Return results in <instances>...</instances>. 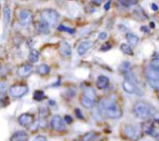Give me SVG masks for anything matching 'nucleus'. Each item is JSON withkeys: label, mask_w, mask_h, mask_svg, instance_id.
<instances>
[{"label": "nucleus", "mask_w": 159, "mask_h": 141, "mask_svg": "<svg viewBox=\"0 0 159 141\" xmlns=\"http://www.w3.org/2000/svg\"><path fill=\"white\" fill-rule=\"evenodd\" d=\"M99 109L101 113L110 119H119L122 116V111L116 99L112 96L104 97L100 101Z\"/></svg>", "instance_id": "obj_1"}, {"label": "nucleus", "mask_w": 159, "mask_h": 141, "mask_svg": "<svg viewBox=\"0 0 159 141\" xmlns=\"http://www.w3.org/2000/svg\"><path fill=\"white\" fill-rule=\"evenodd\" d=\"M132 111H133V114L137 118L143 119V120L154 116V114L156 113V110L153 108V106H151L149 103H146L143 101L136 102L133 106Z\"/></svg>", "instance_id": "obj_2"}, {"label": "nucleus", "mask_w": 159, "mask_h": 141, "mask_svg": "<svg viewBox=\"0 0 159 141\" xmlns=\"http://www.w3.org/2000/svg\"><path fill=\"white\" fill-rule=\"evenodd\" d=\"M60 18L61 16L59 12L52 8H46L41 12V19L46 21L50 25V27L57 25L60 21Z\"/></svg>", "instance_id": "obj_3"}, {"label": "nucleus", "mask_w": 159, "mask_h": 141, "mask_svg": "<svg viewBox=\"0 0 159 141\" xmlns=\"http://www.w3.org/2000/svg\"><path fill=\"white\" fill-rule=\"evenodd\" d=\"M122 87L129 94H133V95H140V96H142L143 95V92L139 87V85L137 83H134V82L129 80H126L125 79V80L122 83Z\"/></svg>", "instance_id": "obj_4"}, {"label": "nucleus", "mask_w": 159, "mask_h": 141, "mask_svg": "<svg viewBox=\"0 0 159 141\" xmlns=\"http://www.w3.org/2000/svg\"><path fill=\"white\" fill-rule=\"evenodd\" d=\"M28 91H29L28 87L25 85H21V84L12 85L9 88V94L15 98H20V97L24 96L28 93Z\"/></svg>", "instance_id": "obj_5"}, {"label": "nucleus", "mask_w": 159, "mask_h": 141, "mask_svg": "<svg viewBox=\"0 0 159 141\" xmlns=\"http://www.w3.org/2000/svg\"><path fill=\"white\" fill-rule=\"evenodd\" d=\"M50 126L54 131L61 132V131L65 130L66 123H65L64 119H62L60 115H55L52 117V119L50 121Z\"/></svg>", "instance_id": "obj_6"}, {"label": "nucleus", "mask_w": 159, "mask_h": 141, "mask_svg": "<svg viewBox=\"0 0 159 141\" xmlns=\"http://www.w3.org/2000/svg\"><path fill=\"white\" fill-rule=\"evenodd\" d=\"M33 13L29 9H21L19 13V20L22 25H28L33 21Z\"/></svg>", "instance_id": "obj_7"}, {"label": "nucleus", "mask_w": 159, "mask_h": 141, "mask_svg": "<svg viewBox=\"0 0 159 141\" xmlns=\"http://www.w3.org/2000/svg\"><path fill=\"white\" fill-rule=\"evenodd\" d=\"M144 133L150 137H153L159 140V129L155 125L153 122H148L143 127Z\"/></svg>", "instance_id": "obj_8"}, {"label": "nucleus", "mask_w": 159, "mask_h": 141, "mask_svg": "<svg viewBox=\"0 0 159 141\" xmlns=\"http://www.w3.org/2000/svg\"><path fill=\"white\" fill-rule=\"evenodd\" d=\"M34 121V117L33 114L30 113H22L18 117V123L21 126H28L31 125Z\"/></svg>", "instance_id": "obj_9"}, {"label": "nucleus", "mask_w": 159, "mask_h": 141, "mask_svg": "<svg viewBox=\"0 0 159 141\" xmlns=\"http://www.w3.org/2000/svg\"><path fill=\"white\" fill-rule=\"evenodd\" d=\"M32 72H33V66L32 65L29 64H24L20 66L17 70V74L20 78H28L32 74Z\"/></svg>", "instance_id": "obj_10"}, {"label": "nucleus", "mask_w": 159, "mask_h": 141, "mask_svg": "<svg viewBox=\"0 0 159 141\" xmlns=\"http://www.w3.org/2000/svg\"><path fill=\"white\" fill-rule=\"evenodd\" d=\"M92 46H93V42H92V41H89V40L83 41V42H81V43L78 45L76 51H77V53H78L79 55H81V56H82V55H85V54L92 48Z\"/></svg>", "instance_id": "obj_11"}, {"label": "nucleus", "mask_w": 159, "mask_h": 141, "mask_svg": "<svg viewBox=\"0 0 159 141\" xmlns=\"http://www.w3.org/2000/svg\"><path fill=\"white\" fill-rule=\"evenodd\" d=\"M59 51L60 53L63 56V57H70L72 55V48L71 45L66 42V41H62L60 44V48H59Z\"/></svg>", "instance_id": "obj_12"}, {"label": "nucleus", "mask_w": 159, "mask_h": 141, "mask_svg": "<svg viewBox=\"0 0 159 141\" xmlns=\"http://www.w3.org/2000/svg\"><path fill=\"white\" fill-rule=\"evenodd\" d=\"M109 84H110L109 78H107L106 76H103V75L99 76L98 79H97V80H96V86L100 90H105V89H107L108 86H109Z\"/></svg>", "instance_id": "obj_13"}, {"label": "nucleus", "mask_w": 159, "mask_h": 141, "mask_svg": "<svg viewBox=\"0 0 159 141\" xmlns=\"http://www.w3.org/2000/svg\"><path fill=\"white\" fill-rule=\"evenodd\" d=\"M4 36L7 33V30L8 29L9 23H10V19H11V11L8 6H6L4 7Z\"/></svg>", "instance_id": "obj_14"}, {"label": "nucleus", "mask_w": 159, "mask_h": 141, "mask_svg": "<svg viewBox=\"0 0 159 141\" xmlns=\"http://www.w3.org/2000/svg\"><path fill=\"white\" fill-rule=\"evenodd\" d=\"M37 31L42 35H48L50 32V25L44 20H40L37 25Z\"/></svg>", "instance_id": "obj_15"}, {"label": "nucleus", "mask_w": 159, "mask_h": 141, "mask_svg": "<svg viewBox=\"0 0 159 141\" xmlns=\"http://www.w3.org/2000/svg\"><path fill=\"white\" fill-rule=\"evenodd\" d=\"M29 136L25 131H18L16 133H14L11 138L10 140L11 141H26L28 140Z\"/></svg>", "instance_id": "obj_16"}, {"label": "nucleus", "mask_w": 159, "mask_h": 141, "mask_svg": "<svg viewBox=\"0 0 159 141\" xmlns=\"http://www.w3.org/2000/svg\"><path fill=\"white\" fill-rule=\"evenodd\" d=\"M39 59H40V52L35 49H32L28 55V60L30 61V63L35 64L39 61Z\"/></svg>", "instance_id": "obj_17"}, {"label": "nucleus", "mask_w": 159, "mask_h": 141, "mask_svg": "<svg viewBox=\"0 0 159 141\" xmlns=\"http://www.w3.org/2000/svg\"><path fill=\"white\" fill-rule=\"evenodd\" d=\"M80 103H81V105H82L84 108H86V109H92V108L95 106L96 101H95V100H92V99H90V98H89V97H87V96H85V95H83L82 97H81Z\"/></svg>", "instance_id": "obj_18"}, {"label": "nucleus", "mask_w": 159, "mask_h": 141, "mask_svg": "<svg viewBox=\"0 0 159 141\" xmlns=\"http://www.w3.org/2000/svg\"><path fill=\"white\" fill-rule=\"evenodd\" d=\"M123 133L125 134V136L129 139H133L136 137V129L134 126L132 125H126L124 128H123Z\"/></svg>", "instance_id": "obj_19"}, {"label": "nucleus", "mask_w": 159, "mask_h": 141, "mask_svg": "<svg viewBox=\"0 0 159 141\" xmlns=\"http://www.w3.org/2000/svg\"><path fill=\"white\" fill-rule=\"evenodd\" d=\"M133 15H134V17L137 19V20H139V21H145L148 17H147V15L145 14V12L143 10V8L141 7H136L134 10H133Z\"/></svg>", "instance_id": "obj_20"}, {"label": "nucleus", "mask_w": 159, "mask_h": 141, "mask_svg": "<svg viewBox=\"0 0 159 141\" xmlns=\"http://www.w3.org/2000/svg\"><path fill=\"white\" fill-rule=\"evenodd\" d=\"M50 72V66H48L47 64H42L39 65L38 67L36 68V73L40 76H47Z\"/></svg>", "instance_id": "obj_21"}, {"label": "nucleus", "mask_w": 159, "mask_h": 141, "mask_svg": "<svg viewBox=\"0 0 159 141\" xmlns=\"http://www.w3.org/2000/svg\"><path fill=\"white\" fill-rule=\"evenodd\" d=\"M128 42L130 44V46H136L139 41H140V38L138 36H136L135 34H132V33H129L126 36Z\"/></svg>", "instance_id": "obj_22"}, {"label": "nucleus", "mask_w": 159, "mask_h": 141, "mask_svg": "<svg viewBox=\"0 0 159 141\" xmlns=\"http://www.w3.org/2000/svg\"><path fill=\"white\" fill-rule=\"evenodd\" d=\"M83 95H84L85 96H87V97L92 99V100H95V101L97 100V94H96V91H95L93 88H91V87H88L87 89H85Z\"/></svg>", "instance_id": "obj_23"}, {"label": "nucleus", "mask_w": 159, "mask_h": 141, "mask_svg": "<svg viewBox=\"0 0 159 141\" xmlns=\"http://www.w3.org/2000/svg\"><path fill=\"white\" fill-rule=\"evenodd\" d=\"M120 50H121L125 54H127V55H133V51H132L130 45H129V44H126V43L121 44Z\"/></svg>", "instance_id": "obj_24"}, {"label": "nucleus", "mask_w": 159, "mask_h": 141, "mask_svg": "<svg viewBox=\"0 0 159 141\" xmlns=\"http://www.w3.org/2000/svg\"><path fill=\"white\" fill-rule=\"evenodd\" d=\"M45 97H46V95H45V93H44L43 91L37 90V91H35V92L34 93V99L35 101L40 102V101H42Z\"/></svg>", "instance_id": "obj_25"}, {"label": "nucleus", "mask_w": 159, "mask_h": 141, "mask_svg": "<svg viewBox=\"0 0 159 141\" xmlns=\"http://www.w3.org/2000/svg\"><path fill=\"white\" fill-rule=\"evenodd\" d=\"M118 1L123 7H132L138 3V0H118Z\"/></svg>", "instance_id": "obj_26"}, {"label": "nucleus", "mask_w": 159, "mask_h": 141, "mask_svg": "<svg viewBox=\"0 0 159 141\" xmlns=\"http://www.w3.org/2000/svg\"><path fill=\"white\" fill-rule=\"evenodd\" d=\"M58 30L61 31V32H67V33H69L70 35H73V34L75 33V29H73V28H71V27H67V26H65V25H63V24H60V25L58 26Z\"/></svg>", "instance_id": "obj_27"}, {"label": "nucleus", "mask_w": 159, "mask_h": 141, "mask_svg": "<svg viewBox=\"0 0 159 141\" xmlns=\"http://www.w3.org/2000/svg\"><path fill=\"white\" fill-rule=\"evenodd\" d=\"M131 64L129 62H124L121 66H120V71L124 74H126L127 72H129L130 71V68H131Z\"/></svg>", "instance_id": "obj_28"}, {"label": "nucleus", "mask_w": 159, "mask_h": 141, "mask_svg": "<svg viewBox=\"0 0 159 141\" xmlns=\"http://www.w3.org/2000/svg\"><path fill=\"white\" fill-rule=\"evenodd\" d=\"M149 85L155 89V90H158L159 91V79H155V80H147Z\"/></svg>", "instance_id": "obj_29"}, {"label": "nucleus", "mask_w": 159, "mask_h": 141, "mask_svg": "<svg viewBox=\"0 0 159 141\" xmlns=\"http://www.w3.org/2000/svg\"><path fill=\"white\" fill-rule=\"evenodd\" d=\"M97 135L93 132H89L88 134H86L84 137H83V139L82 140H96L97 139Z\"/></svg>", "instance_id": "obj_30"}, {"label": "nucleus", "mask_w": 159, "mask_h": 141, "mask_svg": "<svg viewBox=\"0 0 159 141\" xmlns=\"http://www.w3.org/2000/svg\"><path fill=\"white\" fill-rule=\"evenodd\" d=\"M48 114H49V110H48V108H45V107L40 108V109H39V115H40L41 118H47L48 116Z\"/></svg>", "instance_id": "obj_31"}, {"label": "nucleus", "mask_w": 159, "mask_h": 141, "mask_svg": "<svg viewBox=\"0 0 159 141\" xmlns=\"http://www.w3.org/2000/svg\"><path fill=\"white\" fill-rule=\"evenodd\" d=\"M149 66H151V67H153V68H155V69H157V70H158L159 71V58H155V59H153V60L151 61Z\"/></svg>", "instance_id": "obj_32"}, {"label": "nucleus", "mask_w": 159, "mask_h": 141, "mask_svg": "<svg viewBox=\"0 0 159 141\" xmlns=\"http://www.w3.org/2000/svg\"><path fill=\"white\" fill-rule=\"evenodd\" d=\"M75 116H76L78 119H81V120H83V119H84V115H83V113L81 112V110H80L79 109H75Z\"/></svg>", "instance_id": "obj_33"}, {"label": "nucleus", "mask_w": 159, "mask_h": 141, "mask_svg": "<svg viewBox=\"0 0 159 141\" xmlns=\"http://www.w3.org/2000/svg\"><path fill=\"white\" fill-rule=\"evenodd\" d=\"M112 48V45L111 44H109V43H105L103 46H102V48L100 49L102 51H109L110 49Z\"/></svg>", "instance_id": "obj_34"}, {"label": "nucleus", "mask_w": 159, "mask_h": 141, "mask_svg": "<svg viewBox=\"0 0 159 141\" xmlns=\"http://www.w3.org/2000/svg\"><path fill=\"white\" fill-rule=\"evenodd\" d=\"M107 36H108V35H107L106 32H102V33H100V35H99V39L104 40V39L107 38Z\"/></svg>", "instance_id": "obj_35"}, {"label": "nucleus", "mask_w": 159, "mask_h": 141, "mask_svg": "<svg viewBox=\"0 0 159 141\" xmlns=\"http://www.w3.org/2000/svg\"><path fill=\"white\" fill-rule=\"evenodd\" d=\"M34 140L35 141H46L47 140V138L46 137H44V136H37V137H35L34 138Z\"/></svg>", "instance_id": "obj_36"}, {"label": "nucleus", "mask_w": 159, "mask_h": 141, "mask_svg": "<svg viewBox=\"0 0 159 141\" xmlns=\"http://www.w3.org/2000/svg\"><path fill=\"white\" fill-rule=\"evenodd\" d=\"M64 121H65V123H66L67 124H71V123L73 122V119H72V117H71V116L66 115V116H65V118H64Z\"/></svg>", "instance_id": "obj_37"}, {"label": "nucleus", "mask_w": 159, "mask_h": 141, "mask_svg": "<svg viewBox=\"0 0 159 141\" xmlns=\"http://www.w3.org/2000/svg\"><path fill=\"white\" fill-rule=\"evenodd\" d=\"M6 91V84L5 83H0V94H4Z\"/></svg>", "instance_id": "obj_38"}, {"label": "nucleus", "mask_w": 159, "mask_h": 141, "mask_svg": "<svg viewBox=\"0 0 159 141\" xmlns=\"http://www.w3.org/2000/svg\"><path fill=\"white\" fill-rule=\"evenodd\" d=\"M94 5H96V6H100L101 4H102V0H90Z\"/></svg>", "instance_id": "obj_39"}, {"label": "nucleus", "mask_w": 159, "mask_h": 141, "mask_svg": "<svg viewBox=\"0 0 159 141\" xmlns=\"http://www.w3.org/2000/svg\"><path fill=\"white\" fill-rule=\"evenodd\" d=\"M141 30H142L143 32H144V33H147V34H149V33H150V30L147 28V26H142Z\"/></svg>", "instance_id": "obj_40"}, {"label": "nucleus", "mask_w": 159, "mask_h": 141, "mask_svg": "<svg viewBox=\"0 0 159 141\" xmlns=\"http://www.w3.org/2000/svg\"><path fill=\"white\" fill-rule=\"evenodd\" d=\"M110 4H111V0H109V1L105 4V6H104V9H105V10H108V9L110 8Z\"/></svg>", "instance_id": "obj_41"}, {"label": "nucleus", "mask_w": 159, "mask_h": 141, "mask_svg": "<svg viewBox=\"0 0 159 141\" xmlns=\"http://www.w3.org/2000/svg\"><path fill=\"white\" fill-rule=\"evenodd\" d=\"M151 8H152L154 11H157V10H158V7H157L156 4H152V6H151Z\"/></svg>", "instance_id": "obj_42"}, {"label": "nucleus", "mask_w": 159, "mask_h": 141, "mask_svg": "<svg viewBox=\"0 0 159 141\" xmlns=\"http://www.w3.org/2000/svg\"><path fill=\"white\" fill-rule=\"evenodd\" d=\"M150 26H151V28H155L156 24H155L154 22H150Z\"/></svg>", "instance_id": "obj_43"}]
</instances>
